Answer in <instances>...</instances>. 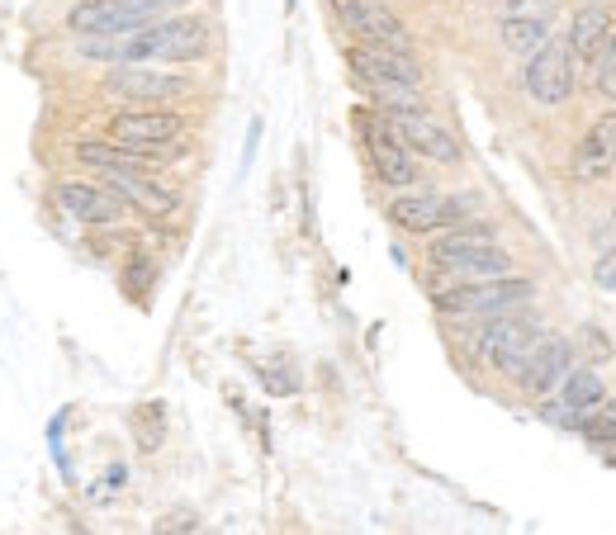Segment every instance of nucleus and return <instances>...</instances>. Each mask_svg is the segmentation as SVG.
I'll list each match as a JSON object with an SVG mask.
<instances>
[{
  "mask_svg": "<svg viewBox=\"0 0 616 535\" xmlns=\"http://www.w3.org/2000/svg\"><path fill=\"white\" fill-rule=\"evenodd\" d=\"M261 380H266L271 394H294V380H290V374H280V365H266V370H261Z\"/></svg>",
  "mask_w": 616,
  "mask_h": 535,
  "instance_id": "obj_24",
  "label": "nucleus"
},
{
  "mask_svg": "<svg viewBox=\"0 0 616 535\" xmlns=\"http://www.w3.org/2000/svg\"><path fill=\"white\" fill-rule=\"evenodd\" d=\"M181 133H185V123L166 110H129V114L110 119V142L138 148V152H156V157H166V148Z\"/></svg>",
  "mask_w": 616,
  "mask_h": 535,
  "instance_id": "obj_8",
  "label": "nucleus"
},
{
  "mask_svg": "<svg viewBox=\"0 0 616 535\" xmlns=\"http://www.w3.org/2000/svg\"><path fill=\"white\" fill-rule=\"evenodd\" d=\"M597 403H603V374H597V365L569 370L565 374V407H574V413H593Z\"/></svg>",
  "mask_w": 616,
  "mask_h": 535,
  "instance_id": "obj_19",
  "label": "nucleus"
},
{
  "mask_svg": "<svg viewBox=\"0 0 616 535\" xmlns=\"http://www.w3.org/2000/svg\"><path fill=\"white\" fill-rule=\"evenodd\" d=\"M593 280L603 284V290H616V252H607L603 261H597V271H593Z\"/></svg>",
  "mask_w": 616,
  "mask_h": 535,
  "instance_id": "obj_25",
  "label": "nucleus"
},
{
  "mask_svg": "<svg viewBox=\"0 0 616 535\" xmlns=\"http://www.w3.org/2000/svg\"><path fill=\"white\" fill-rule=\"evenodd\" d=\"M361 43H375V48H398L408 52V29H403L390 10L380 6H365V24H361Z\"/></svg>",
  "mask_w": 616,
  "mask_h": 535,
  "instance_id": "obj_18",
  "label": "nucleus"
},
{
  "mask_svg": "<svg viewBox=\"0 0 616 535\" xmlns=\"http://www.w3.org/2000/svg\"><path fill=\"white\" fill-rule=\"evenodd\" d=\"M584 351H588V361L597 365V361H607V355H612V342H607V336L597 332V327H588V336H584Z\"/></svg>",
  "mask_w": 616,
  "mask_h": 535,
  "instance_id": "obj_23",
  "label": "nucleus"
},
{
  "mask_svg": "<svg viewBox=\"0 0 616 535\" xmlns=\"http://www.w3.org/2000/svg\"><path fill=\"white\" fill-rule=\"evenodd\" d=\"M58 204L67 209V219H77V223H119L123 209H129L110 185H91V181H62Z\"/></svg>",
  "mask_w": 616,
  "mask_h": 535,
  "instance_id": "obj_11",
  "label": "nucleus"
},
{
  "mask_svg": "<svg viewBox=\"0 0 616 535\" xmlns=\"http://www.w3.org/2000/svg\"><path fill=\"white\" fill-rule=\"evenodd\" d=\"M574 48L569 39H545L532 58H526V95L545 110H555V104H565L574 95Z\"/></svg>",
  "mask_w": 616,
  "mask_h": 535,
  "instance_id": "obj_2",
  "label": "nucleus"
},
{
  "mask_svg": "<svg viewBox=\"0 0 616 535\" xmlns=\"http://www.w3.org/2000/svg\"><path fill=\"white\" fill-rule=\"evenodd\" d=\"M162 0H81L67 14V29L85 39V33H133L152 20H162Z\"/></svg>",
  "mask_w": 616,
  "mask_h": 535,
  "instance_id": "obj_3",
  "label": "nucleus"
},
{
  "mask_svg": "<svg viewBox=\"0 0 616 535\" xmlns=\"http://www.w3.org/2000/svg\"><path fill=\"white\" fill-rule=\"evenodd\" d=\"M465 204L461 200H442V194H403L390 204V219L403 233H432V228H455L461 223Z\"/></svg>",
  "mask_w": 616,
  "mask_h": 535,
  "instance_id": "obj_10",
  "label": "nucleus"
},
{
  "mask_svg": "<svg viewBox=\"0 0 616 535\" xmlns=\"http://www.w3.org/2000/svg\"><path fill=\"white\" fill-rule=\"evenodd\" d=\"M361 133H365V152H370V166L390 190H408L417 181V166H413V148L394 133L390 119H370L361 114Z\"/></svg>",
  "mask_w": 616,
  "mask_h": 535,
  "instance_id": "obj_5",
  "label": "nucleus"
},
{
  "mask_svg": "<svg viewBox=\"0 0 616 535\" xmlns=\"http://www.w3.org/2000/svg\"><path fill=\"white\" fill-rule=\"evenodd\" d=\"M133 436L138 445L152 455V451H162V441H166V407L162 403H143L133 413Z\"/></svg>",
  "mask_w": 616,
  "mask_h": 535,
  "instance_id": "obj_20",
  "label": "nucleus"
},
{
  "mask_svg": "<svg viewBox=\"0 0 616 535\" xmlns=\"http://www.w3.org/2000/svg\"><path fill=\"white\" fill-rule=\"evenodd\" d=\"M532 299V280H513V275H493V280H465L436 294V309L451 317H498L513 313Z\"/></svg>",
  "mask_w": 616,
  "mask_h": 535,
  "instance_id": "obj_1",
  "label": "nucleus"
},
{
  "mask_svg": "<svg viewBox=\"0 0 616 535\" xmlns=\"http://www.w3.org/2000/svg\"><path fill=\"white\" fill-rule=\"evenodd\" d=\"M569 361H574V351H569L565 336H541V346L532 351V361H526V370L517 380L532 388V394H551V388L569 374Z\"/></svg>",
  "mask_w": 616,
  "mask_h": 535,
  "instance_id": "obj_14",
  "label": "nucleus"
},
{
  "mask_svg": "<svg viewBox=\"0 0 616 535\" xmlns=\"http://www.w3.org/2000/svg\"><path fill=\"white\" fill-rule=\"evenodd\" d=\"M104 91L129 104H166V100H181L190 91V81L175 77V71L143 67V62H119V67H110V77H104Z\"/></svg>",
  "mask_w": 616,
  "mask_h": 535,
  "instance_id": "obj_6",
  "label": "nucleus"
},
{
  "mask_svg": "<svg viewBox=\"0 0 616 535\" xmlns=\"http://www.w3.org/2000/svg\"><path fill=\"white\" fill-rule=\"evenodd\" d=\"M541 327L532 323V317H507V313H498V317H488V327H484V336H479V355L484 361L498 370V374H517L526 370V361H532V351L541 346Z\"/></svg>",
  "mask_w": 616,
  "mask_h": 535,
  "instance_id": "obj_4",
  "label": "nucleus"
},
{
  "mask_svg": "<svg viewBox=\"0 0 616 535\" xmlns=\"http://www.w3.org/2000/svg\"><path fill=\"white\" fill-rule=\"evenodd\" d=\"M551 39V24L541 20V14H507L503 20V48L507 52H517V58H532V52Z\"/></svg>",
  "mask_w": 616,
  "mask_h": 535,
  "instance_id": "obj_16",
  "label": "nucleus"
},
{
  "mask_svg": "<svg viewBox=\"0 0 616 535\" xmlns=\"http://www.w3.org/2000/svg\"><path fill=\"white\" fill-rule=\"evenodd\" d=\"M593 81H597V91H603L607 100H616V39H607V48L597 52V62H593Z\"/></svg>",
  "mask_w": 616,
  "mask_h": 535,
  "instance_id": "obj_22",
  "label": "nucleus"
},
{
  "mask_svg": "<svg viewBox=\"0 0 616 535\" xmlns=\"http://www.w3.org/2000/svg\"><path fill=\"white\" fill-rule=\"evenodd\" d=\"M612 39V20L603 10H578L574 14V24H569V48H574V58L578 62H597V52L607 48Z\"/></svg>",
  "mask_w": 616,
  "mask_h": 535,
  "instance_id": "obj_15",
  "label": "nucleus"
},
{
  "mask_svg": "<svg viewBox=\"0 0 616 535\" xmlns=\"http://www.w3.org/2000/svg\"><path fill=\"white\" fill-rule=\"evenodd\" d=\"M394 123V133L408 142L417 157H432V162H461V142L446 123H436L427 110H408V114H384Z\"/></svg>",
  "mask_w": 616,
  "mask_h": 535,
  "instance_id": "obj_9",
  "label": "nucleus"
},
{
  "mask_svg": "<svg viewBox=\"0 0 616 535\" xmlns=\"http://www.w3.org/2000/svg\"><path fill=\"white\" fill-rule=\"evenodd\" d=\"M612 166H616V110L597 119L574 148V181H603Z\"/></svg>",
  "mask_w": 616,
  "mask_h": 535,
  "instance_id": "obj_13",
  "label": "nucleus"
},
{
  "mask_svg": "<svg viewBox=\"0 0 616 535\" xmlns=\"http://www.w3.org/2000/svg\"><path fill=\"white\" fill-rule=\"evenodd\" d=\"M351 67H356V77L370 85L375 100L398 91V85H422V67L413 62V52H398V48L361 43V48H351Z\"/></svg>",
  "mask_w": 616,
  "mask_h": 535,
  "instance_id": "obj_7",
  "label": "nucleus"
},
{
  "mask_svg": "<svg viewBox=\"0 0 616 535\" xmlns=\"http://www.w3.org/2000/svg\"><path fill=\"white\" fill-rule=\"evenodd\" d=\"M104 185L129 209L148 213V219H171L175 213V194L162 181H152V171H104Z\"/></svg>",
  "mask_w": 616,
  "mask_h": 535,
  "instance_id": "obj_12",
  "label": "nucleus"
},
{
  "mask_svg": "<svg viewBox=\"0 0 616 535\" xmlns=\"http://www.w3.org/2000/svg\"><path fill=\"white\" fill-rule=\"evenodd\" d=\"M175 6H185V0H162V10H175Z\"/></svg>",
  "mask_w": 616,
  "mask_h": 535,
  "instance_id": "obj_26",
  "label": "nucleus"
},
{
  "mask_svg": "<svg viewBox=\"0 0 616 535\" xmlns=\"http://www.w3.org/2000/svg\"><path fill=\"white\" fill-rule=\"evenodd\" d=\"M484 242H493L488 228H455V233H446V238H436V242H432V265L451 271V265H461L469 252H479Z\"/></svg>",
  "mask_w": 616,
  "mask_h": 535,
  "instance_id": "obj_17",
  "label": "nucleus"
},
{
  "mask_svg": "<svg viewBox=\"0 0 616 535\" xmlns=\"http://www.w3.org/2000/svg\"><path fill=\"white\" fill-rule=\"evenodd\" d=\"M584 436L593 445H612L616 441V403H597L593 407V422L584 426Z\"/></svg>",
  "mask_w": 616,
  "mask_h": 535,
  "instance_id": "obj_21",
  "label": "nucleus"
}]
</instances>
